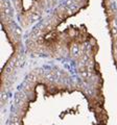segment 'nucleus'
I'll return each instance as SVG.
<instances>
[{
	"label": "nucleus",
	"instance_id": "f257e3e1",
	"mask_svg": "<svg viewBox=\"0 0 117 125\" xmlns=\"http://www.w3.org/2000/svg\"><path fill=\"white\" fill-rule=\"evenodd\" d=\"M41 17V14H40V13H34V14L31 16L30 17V20L31 21H34V20H38L39 18Z\"/></svg>",
	"mask_w": 117,
	"mask_h": 125
}]
</instances>
